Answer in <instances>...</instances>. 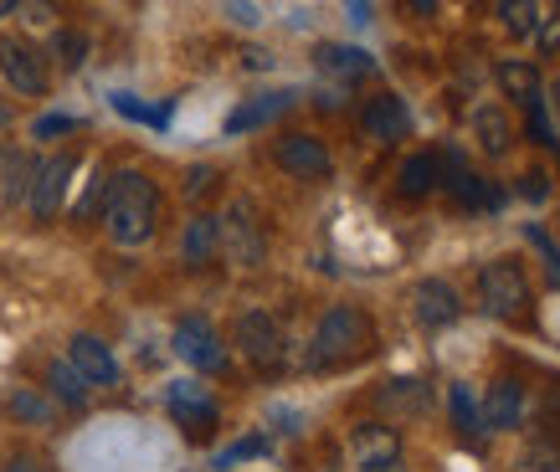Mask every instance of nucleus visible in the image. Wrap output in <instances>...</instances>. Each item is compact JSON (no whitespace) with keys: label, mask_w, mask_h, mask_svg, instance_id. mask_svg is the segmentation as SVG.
I'll list each match as a JSON object with an SVG mask.
<instances>
[{"label":"nucleus","mask_w":560,"mask_h":472,"mask_svg":"<svg viewBox=\"0 0 560 472\" xmlns=\"http://www.w3.org/2000/svg\"><path fill=\"white\" fill-rule=\"evenodd\" d=\"M103 232L114 247H144L160 232V186L144 169H119L103 196Z\"/></svg>","instance_id":"1"},{"label":"nucleus","mask_w":560,"mask_h":472,"mask_svg":"<svg viewBox=\"0 0 560 472\" xmlns=\"http://www.w3.org/2000/svg\"><path fill=\"white\" fill-rule=\"evenodd\" d=\"M371 350V319L365 308L335 304L319 319L314 339H308V370H335V365H350L360 354Z\"/></svg>","instance_id":"2"},{"label":"nucleus","mask_w":560,"mask_h":472,"mask_svg":"<svg viewBox=\"0 0 560 472\" xmlns=\"http://www.w3.org/2000/svg\"><path fill=\"white\" fill-rule=\"evenodd\" d=\"M478 304L489 319L504 323H525L529 308H535V293H529V278L520 268V257H493L478 268Z\"/></svg>","instance_id":"3"},{"label":"nucleus","mask_w":560,"mask_h":472,"mask_svg":"<svg viewBox=\"0 0 560 472\" xmlns=\"http://www.w3.org/2000/svg\"><path fill=\"white\" fill-rule=\"evenodd\" d=\"M232 344H237L242 359L257 365V370H278L283 354H289L283 323L272 319L268 308H247V314H237V323H232Z\"/></svg>","instance_id":"4"},{"label":"nucleus","mask_w":560,"mask_h":472,"mask_svg":"<svg viewBox=\"0 0 560 472\" xmlns=\"http://www.w3.org/2000/svg\"><path fill=\"white\" fill-rule=\"evenodd\" d=\"M0 78L21 98H42L51 83L47 51L36 47V42H26V36H0Z\"/></svg>","instance_id":"5"},{"label":"nucleus","mask_w":560,"mask_h":472,"mask_svg":"<svg viewBox=\"0 0 560 472\" xmlns=\"http://www.w3.org/2000/svg\"><path fill=\"white\" fill-rule=\"evenodd\" d=\"M221 252L232 257L237 268H262L268 262V232H262L253 201L226 205V216H221Z\"/></svg>","instance_id":"6"},{"label":"nucleus","mask_w":560,"mask_h":472,"mask_svg":"<svg viewBox=\"0 0 560 472\" xmlns=\"http://www.w3.org/2000/svg\"><path fill=\"white\" fill-rule=\"evenodd\" d=\"M171 344L190 370H201V375H221L226 365H232V354H226V344H221L217 323L206 319V314H186V319L175 323Z\"/></svg>","instance_id":"7"},{"label":"nucleus","mask_w":560,"mask_h":472,"mask_svg":"<svg viewBox=\"0 0 560 472\" xmlns=\"http://www.w3.org/2000/svg\"><path fill=\"white\" fill-rule=\"evenodd\" d=\"M72 175H78V154H68V150L36 160L32 190H26V211H32L36 221L62 216V201H68V190H72Z\"/></svg>","instance_id":"8"},{"label":"nucleus","mask_w":560,"mask_h":472,"mask_svg":"<svg viewBox=\"0 0 560 472\" xmlns=\"http://www.w3.org/2000/svg\"><path fill=\"white\" fill-rule=\"evenodd\" d=\"M272 165L289 169L293 180H329L335 175V154L324 150V139L314 134H283L272 144Z\"/></svg>","instance_id":"9"},{"label":"nucleus","mask_w":560,"mask_h":472,"mask_svg":"<svg viewBox=\"0 0 560 472\" xmlns=\"http://www.w3.org/2000/svg\"><path fill=\"white\" fill-rule=\"evenodd\" d=\"M360 134L371 139V144H396V139H407L411 134L407 98H396V93H375V98H365V108H360Z\"/></svg>","instance_id":"10"},{"label":"nucleus","mask_w":560,"mask_h":472,"mask_svg":"<svg viewBox=\"0 0 560 472\" xmlns=\"http://www.w3.org/2000/svg\"><path fill=\"white\" fill-rule=\"evenodd\" d=\"M165 405H171V416L180 426H190L196 437L201 432H211V426L221 422V405L217 396L201 386V380H171V390H165Z\"/></svg>","instance_id":"11"},{"label":"nucleus","mask_w":560,"mask_h":472,"mask_svg":"<svg viewBox=\"0 0 560 472\" xmlns=\"http://www.w3.org/2000/svg\"><path fill=\"white\" fill-rule=\"evenodd\" d=\"M411 314L422 329H447V323L463 319V298L458 287L447 283V278H422V283L411 287Z\"/></svg>","instance_id":"12"},{"label":"nucleus","mask_w":560,"mask_h":472,"mask_svg":"<svg viewBox=\"0 0 560 472\" xmlns=\"http://www.w3.org/2000/svg\"><path fill=\"white\" fill-rule=\"evenodd\" d=\"M68 365L78 375H83V386L93 390V386H119V359H114V350H108V344H103V339H93V334H78L68 344Z\"/></svg>","instance_id":"13"},{"label":"nucleus","mask_w":560,"mask_h":472,"mask_svg":"<svg viewBox=\"0 0 560 472\" xmlns=\"http://www.w3.org/2000/svg\"><path fill=\"white\" fill-rule=\"evenodd\" d=\"M478 416H483V432H514L525 422V386L520 380H493L489 396L478 401Z\"/></svg>","instance_id":"14"},{"label":"nucleus","mask_w":560,"mask_h":472,"mask_svg":"<svg viewBox=\"0 0 560 472\" xmlns=\"http://www.w3.org/2000/svg\"><path fill=\"white\" fill-rule=\"evenodd\" d=\"M350 457H355V468L396 462V457H401V432L386 422H360L355 432H350Z\"/></svg>","instance_id":"15"},{"label":"nucleus","mask_w":560,"mask_h":472,"mask_svg":"<svg viewBox=\"0 0 560 472\" xmlns=\"http://www.w3.org/2000/svg\"><path fill=\"white\" fill-rule=\"evenodd\" d=\"M493 83L504 87V98H514L520 108H535V103H545V78L535 62H520V57H510V62H499L493 68Z\"/></svg>","instance_id":"16"},{"label":"nucleus","mask_w":560,"mask_h":472,"mask_svg":"<svg viewBox=\"0 0 560 472\" xmlns=\"http://www.w3.org/2000/svg\"><path fill=\"white\" fill-rule=\"evenodd\" d=\"M217 252H221V216L217 211H196L186 221V232H180V257L190 268H206Z\"/></svg>","instance_id":"17"},{"label":"nucleus","mask_w":560,"mask_h":472,"mask_svg":"<svg viewBox=\"0 0 560 472\" xmlns=\"http://www.w3.org/2000/svg\"><path fill=\"white\" fill-rule=\"evenodd\" d=\"M474 139L489 160H504L514 150V118L499 103H483V108H474Z\"/></svg>","instance_id":"18"},{"label":"nucleus","mask_w":560,"mask_h":472,"mask_svg":"<svg viewBox=\"0 0 560 472\" xmlns=\"http://www.w3.org/2000/svg\"><path fill=\"white\" fill-rule=\"evenodd\" d=\"M438 186H442L438 154H411L407 165H401V180H396V190H401L407 201H422V196H432Z\"/></svg>","instance_id":"19"},{"label":"nucleus","mask_w":560,"mask_h":472,"mask_svg":"<svg viewBox=\"0 0 560 472\" xmlns=\"http://www.w3.org/2000/svg\"><path fill=\"white\" fill-rule=\"evenodd\" d=\"M314 57H319V68L335 72V78H371V72H375V57H371V51L340 47V42H324Z\"/></svg>","instance_id":"20"},{"label":"nucleus","mask_w":560,"mask_h":472,"mask_svg":"<svg viewBox=\"0 0 560 472\" xmlns=\"http://www.w3.org/2000/svg\"><path fill=\"white\" fill-rule=\"evenodd\" d=\"M47 396H51V401H62L68 411H83L93 390L83 386V375L72 370L68 359H51V365H47Z\"/></svg>","instance_id":"21"},{"label":"nucleus","mask_w":560,"mask_h":472,"mask_svg":"<svg viewBox=\"0 0 560 472\" xmlns=\"http://www.w3.org/2000/svg\"><path fill=\"white\" fill-rule=\"evenodd\" d=\"M381 405L396 411V416H422L427 405H432V386H422V380H386Z\"/></svg>","instance_id":"22"},{"label":"nucleus","mask_w":560,"mask_h":472,"mask_svg":"<svg viewBox=\"0 0 560 472\" xmlns=\"http://www.w3.org/2000/svg\"><path fill=\"white\" fill-rule=\"evenodd\" d=\"M0 411H5V416H16V422H26V426H51V396H36L32 386L5 390Z\"/></svg>","instance_id":"23"},{"label":"nucleus","mask_w":560,"mask_h":472,"mask_svg":"<svg viewBox=\"0 0 560 472\" xmlns=\"http://www.w3.org/2000/svg\"><path fill=\"white\" fill-rule=\"evenodd\" d=\"M293 103V93H262L257 103H242L237 114L226 118V134H247V129H257V123H268V118H278L283 108Z\"/></svg>","instance_id":"24"},{"label":"nucleus","mask_w":560,"mask_h":472,"mask_svg":"<svg viewBox=\"0 0 560 472\" xmlns=\"http://www.w3.org/2000/svg\"><path fill=\"white\" fill-rule=\"evenodd\" d=\"M32 175H36V160H32V154H5V165H0V201H5V205L26 201Z\"/></svg>","instance_id":"25"},{"label":"nucleus","mask_w":560,"mask_h":472,"mask_svg":"<svg viewBox=\"0 0 560 472\" xmlns=\"http://www.w3.org/2000/svg\"><path fill=\"white\" fill-rule=\"evenodd\" d=\"M47 57L57 62L62 72H78L88 62V32H72V26H57L47 42Z\"/></svg>","instance_id":"26"},{"label":"nucleus","mask_w":560,"mask_h":472,"mask_svg":"<svg viewBox=\"0 0 560 472\" xmlns=\"http://www.w3.org/2000/svg\"><path fill=\"white\" fill-rule=\"evenodd\" d=\"M493 16H499V26H504L510 36H535V26H540L545 11L535 5V0H499Z\"/></svg>","instance_id":"27"},{"label":"nucleus","mask_w":560,"mask_h":472,"mask_svg":"<svg viewBox=\"0 0 560 472\" xmlns=\"http://www.w3.org/2000/svg\"><path fill=\"white\" fill-rule=\"evenodd\" d=\"M447 401H453V422H458L463 437H478V432H483V416H478V401L468 396V386H453Z\"/></svg>","instance_id":"28"},{"label":"nucleus","mask_w":560,"mask_h":472,"mask_svg":"<svg viewBox=\"0 0 560 472\" xmlns=\"http://www.w3.org/2000/svg\"><path fill=\"white\" fill-rule=\"evenodd\" d=\"M529 134H535V144H540V150H556V129H550L545 103H535V108H529Z\"/></svg>","instance_id":"29"},{"label":"nucleus","mask_w":560,"mask_h":472,"mask_svg":"<svg viewBox=\"0 0 560 472\" xmlns=\"http://www.w3.org/2000/svg\"><path fill=\"white\" fill-rule=\"evenodd\" d=\"M535 42H540L545 57H560V11H556V16H540V26H535Z\"/></svg>","instance_id":"30"},{"label":"nucleus","mask_w":560,"mask_h":472,"mask_svg":"<svg viewBox=\"0 0 560 472\" xmlns=\"http://www.w3.org/2000/svg\"><path fill=\"white\" fill-rule=\"evenodd\" d=\"M72 129H78V118H68V114H47V118H36V123H32V134H36V139L72 134Z\"/></svg>","instance_id":"31"},{"label":"nucleus","mask_w":560,"mask_h":472,"mask_svg":"<svg viewBox=\"0 0 560 472\" xmlns=\"http://www.w3.org/2000/svg\"><path fill=\"white\" fill-rule=\"evenodd\" d=\"M211 186H217V169H211V165L186 169V196H190V201H201V196H206Z\"/></svg>","instance_id":"32"},{"label":"nucleus","mask_w":560,"mask_h":472,"mask_svg":"<svg viewBox=\"0 0 560 472\" xmlns=\"http://www.w3.org/2000/svg\"><path fill=\"white\" fill-rule=\"evenodd\" d=\"M257 452H268V437H247V441H237L232 452H221V457H217V468H232V462H242V457H257Z\"/></svg>","instance_id":"33"},{"label":"nucleus","mask_w":560,"mask_h":472,"mask_svg":"<svg viewBox=\"0 0 560 472\" xmlns=\"http://www.w3.org/2000/svg\"><path fill=\"white\" fill-rule=\"evenodd\" d=\"M529 468L535 472H560V452L540 441V447H529Z\"/></svg>","instance_id":"34"},{"label":"nucleus","mask_w":560,"mask_h":472,"mask_svg":"<svg viewBox=\"0 0 560 472\" xmlns=\"http://www.w3.org/2000/svg\"><path fill=\"white\" fill-rule=\"evenodd\" d=\"M5 472H51L47 462H36V457H11V462H5Z\"/></svg>","instance_id":"35"},{"label":"nucleus","mask_w":560,"mask_h":472,"mask_svg":"<svg viewBox=\"0 0 560 472\" xmlns=\"http://www.w3.org/2000/svg\"><path fill=\"white\" fill-rule=\"evenodd\" d=\"M226 16L237 21V26H257V5H226Z\"/></svg>","instance_id":"36"},{"label":"nucleus","mask_w":560,"mask_h":472,"mask_svg":"<svg viewBox=\"0 0 560 472\" xmlns=\"http://www.w3.org/2000/svg\"><path fill=\"white\" fill-rule=\"evenodd\" d=\"M525 196H529V201H540V196H545V175H525Z\"/></svg>","instance_id":"37"},{"label":"nucleus","mask_w":560,"mask_h":472,"mask_svg":"<svg viewBox=\"0 0 560 472\" xmlns=\"http://www.w3.org/2000/svg\"><path fill=\"white\" fill-rule=\"evenodd\" d=\"M545 114H556L560 118V78L550 83V98H545Z\"/></svg>","instance_id":"38"},{"label":"nucleus","mask_w":560,"mask_h":472,"mask_svg":"<svg viewBox=\"0 0 560 472\" xmlns=\"http://www.w3.org/2000/svg\"><path fill=\"white\" fill-rule=\"evenodd\" d=\"M360 472H407V462L396 457V462H381V468H360Z\"/></svg>","instance_id":"39"},{"label":"nucleus","mask_w":560,"mask_h":472,"mask_svg":"<svg viewBox=\"0 0 560 472\" xmlns=\"http://www.w3.org/2000/svg\"><path fill=\"white\" fill-rule=\"evenodd\" d=\"M5 16H16V5H11V0H0V21Z\"/></svg>","instance_id":"40"},{"label":"nucleus","mask_w":560,"mask_h":472,"mask_svg":"<svg viewBox=\"0 0 560 472\" xmlns=\"http://www.w3.org/2000/svg\"><path fill=\"white\" fill-rule=\"evenodd\" d=\"M5 123H11V114H5V108H0V129H5Z\"/></svg>","instance_id":"41"}]
</instances>
